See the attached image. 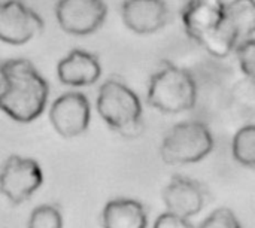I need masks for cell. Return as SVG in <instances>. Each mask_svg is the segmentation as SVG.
I'll return each instance as SVG.
<instances>
[{
  "instance_id": "cell-18",
  "label": "cell",
  "mask_w": 255,
  "mask_h": 228,
  "mask_svg": "<svg viewBox=\"0 0 255 228\" xmlns=\"http://www.w3.org/2000/svg\"><path fill=\"white\" fill-rule=\"evenodd\" d=\"M199 228H242V226L230 209L220 208L214 211Z\"/></svg>"
},
{
  "instance_id": "cell-1",
  "label": "cell",
  "mask_w": 255,
  "mask_h": 228,
  "mask_svg": "<svg viewBox=\"0 0 255 228\" xmlns=\"http://www.w3.org/2000/svg\"><path fill=\"white\" fill-rule=\"evenodd\" d=\"M7 88L0 109L18 122H31L42 115L49 97V85L36 67L22 58L3 63Z\"/></svg>"
},
{
  "instance_id": "cell-10",
  "label": "cell",
  "mask_w": 255,
  "mask_h": 228,
  "mask_svg": "<svg viewBox=\"0 0 255 228\" xmlns=\"http://www.w3.org/2000/svg\"><path fill=\"white\" fill-rule=\"evenodd\" d=\"M163 202L167 212L190 220L205 208L208 190L199 181L182 175H173L163 190Z\"/></svg>"
},
{
  "instance_id": "cell-16",
  "label": "cell",
  "mask_w": 255,
  "mask_h": 228,
  "mask_svg": "<svg viewBox=\"0 0 255 228\" xmlns=\"http://www.w3.org/2000/svg\"><path fill=\"white\" fill-rule=\"evenodd\" d=\"M27 228H63V214L55 205H42L30 214Z\"/></svg>"
},
{
  "instance_id": "cell-14",
  "label": "cell",
  "mask_w": 255,
  "mask_h": 228,
  "mask_svg": "<svg viewBox=\"0 0 255 228\" xmlns=\"http://www.w3.org/2000/svg\"><path fill=\"white\" fill-rule=\"evenodd\" d=\"M224 15L238 43L255 33V0H236L224 9Z\"/></svg>"
},
{
  "instance_id": "cell-3",
  "label": "cell",
  "mask_w": 255,
  "mask_h": 228,
  "mask_svg": "<svg viewBox=\"0 0 255 228\" xmlns=\"http://www.w3.org/2000/svg\"><path fill=\"white\" fill-rule=\"evenodd\" d=\"M96 106L100 118L123 137L134 139L142 134V103L124 82L108 79L99 90Z\"/></svg>"
},
{
  "instance_id": "cell-9",
  "label": "cell",
  "mask_w": 255,
  "mask_h": 228,
  "mask_svg": "<svg viewBox=\"0 0 255 228\" xmlns=\"http://www.w3.org/2000/svg\"><path fill=\"white\" fill-rule=\"evenodd\" d=\"M90 118V102L81 93L60 96L49 109V121L54 130L66 139H73L87 131Z\"/></svg>"
},
{
  "instance_id": "cell-17",
  "label": "cell",
  "mask_w": 255,
  "mask_h": 228,
  "mask_svg": "<svg viewBox=\"0 0 255 228\" xmlns=\"http://www.w3.org/2000/svg\"><path fill=\"white\" fill-rule=\"evenodd\" d=\"M235 54L238 57L241 70L250 78L255 81V39L250 37L238 43Z\"/></svg>"
},
{
  "instance_id": "cell-4",
  "label": "cell",
  "mask_w": 255,
  "mask_h": 228,
  "mask_svg": "<svg viewBox=\"0 0 255 228\" xmlns=\"http://www.w3.org/2000/svg\"><path fill=\"white\" fill-rule=\"evenodd\" d=\"M148 103L164 114L191 111L197 103V84L194 76L184 67L163 61V67L149 79Z\"/></svg>"
},
{
  "instance_id": "cell-8",
  "label": "cell",
  "mask_w": 255,
  "mask_h": 228,
  "mask_svg": "<svg viewBox=\"0 0 255 228\" xmlns=\"http://www.w3.org/2000/svg\"><path fill=\"white\" fill-rule=\"evenodd\" d=\"M43 31V19L21 0L0 1V40L24 45Z\"/></svg>"
},
{
  "instance_id": "cell-21",
  "label": "cell",
  "mask_w": 255,
  "mask_h": 228,
  "mask_svg": "<svg viewBox=\"0 0 255 228\" xmlns=\"http://www.w3.org/2000/svg\"><path fill=\"white\" fill-rule=\"evenodd\" d=\"M209 1H212L214 4H217L218 7H221V9H227L230 4H233L236 0H209Z\"/></svg>"
},
{
  "instance_id": "cell-11",
  "label": "cell",
  "mask_w": 255,
  "mask_h": 228,
  "mask_svg": "<svg viewBox=\"0 0 255 228\" xmlns=\"http://www.w3.org/2000/svg\"><path fill=\"white\" fill-rule=\"evenodd\" d=\"M121 16L133 33L152 34L167 24L169 7L164 0H124Z\"/></svg>"
},
{
  "instance_id": "cell-19",
  "label": "cell",
  "mask_w": 255,
  "mask_h": 228,
  "mask_svg": "<svg viewBox=\"0 0 255 228\" xmlns=\"http://www.w3.org/2000/svg\"><path fill=\"white\" fill-rule=\"evenodd\" d=\"M154 228H194V226L187 218H182L172 212H166L155 220Z\"/></svg>"
},
{
  "instance_id": "cell-15",
  "label": "cell",
  "mask_w": 255,
  "mask_h": 228,
  "mask_svg": "<svg viewBox=\"0 0 255 228\" xmlns=\"http://www.w3.org/2000/svg\"><path fill=\"white\" fill-rule=\"evenodd\" d=\"M235 160L245 167L255 169V124L241 127L232 142Z\"/></svg>"
},
{
  "instance_id": "cell-2",
  "label": "cell",
  "mask_w": 255,
  "mask_h": 228,
  "mask_svg": "<svg viewBox=\"0 0 255 228\" xmlns=\"http://www.w3.org/2000/svg\"><path fill=\"white\" fill-rule=\"evenodd\" d=\"M182 24L188 37L217 58L229 57L238 46L224 9L209 0H188L182 9Z\"/></svg>"
},
{
  "instance_id": "cell-7",
  "label": "cell",
  "mask_w": 255,
  "mask_h": 228,
  "mask_svg": "<svg viewBox=\"0 0 255 228\" xmlns=\"http://www.w3.org/2000/svg\"><path fill=\"white\" fill-rule=\"evenodd\" d=\"M108 15L103 0H58L55 16L60 27L75 36H87L100 28Z\"/></svg>"
},
{
  "instance_id": "cell-13",
  "label": "cell",
  "mask_w": 255,
  "mask_h": 228,
  "mask_svg": "<svg viewBox=\"0 0 255 228\" xmlns=\"http://www.w3.org/2000/svg\"><path fill=\"white\" fill-rule=\"evenodd\" d=\"M103 228H146L148 215L143 205L133 199H114L102 212Z\"/></svg>"
},
{
  "instance_id": "cell-12",
  "label": "cell",
  "mask_w": 255,
  "mask_h": 228,
  "mask_svg": "<svg viewBox=\"0 0 255 228\" xmlns=\"http://www.w3.org/2000/svg\"><path fill=\"white\" fill-rule=\"evenodd\" d=\"M102 75V66L99 58L87 51H70L57 66V76L61 84L69 87H87Z\"/></svg>"
},
{
  "instance_id": "cell-20",
  "label": "cell",
  "mask_w": 255,
  "mask_h": 228,
  "mask_svg": "<svg viewBox=\"0 0 255 228\" xmlns=\"http://www.w3.org/2000/svg\"><path fill=\"white\" fill-rule=\"evenodd\" d=\"M7 88V79H6V73H4V67L3 63H0V100L3 99L4 93Z\"/></svg>"
},
{
  "instance_id": "cell-6",
  "label": "cell",
  "mask_w": 255,
  "mask_h": 228,
  "mask_svg": "<svg viewBox=\"0 0 255 228\" xmlns=\"http://www.w3.org/2000/svg\"><path fill=\"white\" fill-rule=\"evenodd\" d=\"M43 173L33 158L10 155L0 169V193L12 203L27 202L42 185Z\"/></svg>"
},
{
  "instance_id": "cell-5",
  "label": "cell",
  "mask_w": 255,
  "mask_h": 228,
  "mask_svg": "<svg viewBox=\"0 0 255 228\" xmlns=\"http://www.w3.org/2000/svg\"><path fill=\"white\" fill-rule=\"evenodd\" d=\"M214 149V136L202 121H182L164 136L160 155L166 164L182 166L199 163Z\"/></svg>"
}]
</instances>
